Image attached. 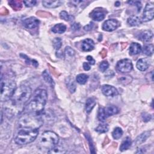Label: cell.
Returning a JSON list of instances; mask_svg holds the SVG:
<instances>
[{
	"instance_id": "1",
	"label": "cell",
	"mask_w": 154,
	"mask_h": 154,
	"mask_svg": "<svg viewBox=\"0 0 154 154\" xmlns=\"http://www.w3.org/2000/svg\"><path fill=\"white\" fill-rule=\"evenodd\" d=\"M47 100V93L44 89L35 91L33 100L24 108V112H30L40 115L44 111Z\"/></svg>"
},
{
	"instance_id": "2",
	"label": "cell",
	"mask_w": 154,
	"mask_h": 154,
	"mask_svg": "<svg viewBox=\"0 0 154 154\" xmlns=\"http://www.w3.org/2000/svg\"><path fill=\"white\" fill-rule=\"evenodd\" d=\"M43 124V120L42 119L40 115L24 112V114L21 116L19 119V125L21 128L39 129Z\"/></svg>"
},
{
	"instance_id": "3",
	"label": "cell",
	"mask_w": 154,
	"mask_h": 154,
	"mask_svg": "<svg viewBox=\"0 0 154 154\" xmlns=\"http://www.w3.org/2000/svg\"><path fill=\"white\" fill-rule=\"evenodd\" d=\"M31 95L32 89L30 87L21 86L16 89L11 100L14 105L22 107L29 100Z\"/></svg>"
},
{
	"instance_id": "4",
	"label": "cell",
	"mask_w": 154,
	"mask_h": 154,
	"mask_svg": "<svg viewBox=\"0 0 154 154\" xmlns=\"http://www.w3.org/2000/svg\"><path fill=\"white\" fill-rule=\"evenodd\" d=\"M59 142V137L57 134L52 131H46L40 136L38 145L41 149L50 150L57 146Z\"/></svg>"
},
{
	"instance_id": "5",
	"label": "cell",
	"mask_w": 154,
	"mask_h": 154,
	"mask_svg": "<svg viewBox=\"0 0 154 154\" xmlns=\"http://www.w3.org/2000/svg\"><path fill=\"white\" fill-rule=\"evenodd\" d=\"M39 134V129L23 128L18 133L15 142L19 145H25L33 142L37 138Z\"/></svg>"
},
{
	"instance_id": "6",
	"label": "cell",
	"mask_w": 154,
	"mask_h": 154,
	"mask_svg": "<svg viewBox=\"0 0 154 154\" xmlns=\"http://www.w3.org/2000/svg\"><path fill=\"white\" fill-rule=\"evenodd\" d=\"M16 85L15 81L9 78H1V101H7L11 99L14 92L16 90Z\"/></svg>"
},
{
	"instance_id": "7",
	"label": "cell",
	"mask_w": 154,
	"mask_h": 154,
	"mask_svg": "<svg viewBox=\"0 0 154 154\" xmlns=\"http://www.w3.org/2000/svg\"><path fill=\"white\" fill-rule=\"evenodd\" d=\"M133 63L129 59H123L118 62L116 65V69L119 72L125 74L130 72L133 69Z\"/></svg>"
},
{
	"instance_id": "8",
	"label": "cell",
	"mask_w": 154,
	"mask_h": 154,
	"mask_svg": "<svg viewBox=\"0 0 154 154\" xmlns=\"http://www.w3.org/2000/svg\"><path fill=\"white\" fill-rule=\"evenodd\" d=\"M154 6L152 3H148L143 11L142 20L143 22H148L153 19Z\"/></svg>"
},
{
	"instance_id": "9",
	"label": "cell",
	"mask_w": 154,
	"mask_h": 154,
	"mask_svg": "<svg viewBox=\"0 0 154 154\" xmlns=\"http://www.w3.org/2000/svg\"><path fill=\"white\" fill-rule=\"evenodd\" d=\"M119 25V22L116 19H108L102 25V29L107 32H113L116 30Z\"/></svg>"
},
{
	"instance_id": "10",
	"label": "cell",
	"mask_w": 154,
	"mask_h": 154,
	"mask_svg": "<svg viewBox=\"0 0 154 154\" xmlns=\"http://www.w3.org/2000/svg\"><path fill=\"white\" fill-rule=\"evenodd\" d=\"M40 21L35 17H30L25 19L23 22L24 26L28 29H34L39 25Z\"/></svg>"
},
{
	"instance_id": "11",
	"label": "cell",
	"mask_w": 154,
	"mask_h": 154,
	"mask_svg": "<svg viewBox=\"0 0 154 154\" xmlns=\"http://www.w3.org/2000/svg\"><path fill=\"white\" fill-rule=\"evenodd\" d=\"M90 17L96 21H101L105 17V12L100 8L95 9L90 14Z\"/></svg>"
},
{
	"instance_id": "12",
	"label": "cell",
	"mask_w": 154,
	"mask_h": 154,
	"mask_svg": "<svg viewBox=\"0 0 154 154\" xmlns=\"http://www.w3.org/2000/svg\"><path fill=\"white\" fill-rule=\"evenodd\" d=\"M102 93L106 96H116L118 95L117 90L113 86L110 85H104L102 88Z\"/></svg>"
},
{
	"instance_id": "13",
	"label": "cell",
	"mask_w": 154,
	"mask_h": 154,
	"mask_svg": "<svg viewBox=\"0 0 154 154\" xmlns=\"http://www.w3.org/2000/svg\"><path fill=\"white\" fill-rule=\"evenodd\" d=\"M119 109L117 107L114 105H109L105 108H103V112L105 118L116 115L119 113Z\"/></svg>"
},
{
	"instance_id": "14",
	"label": "cell",
	"mask_w": 154,
	"mask_h": 154,
	"mask_svg": "<svg viewBox=\"0 0 154 154\" xmlns=\"http://www.w3.org/2000/svg\"><path fill=\"white\" fill-rule=\"evenodd\" d=\"M81 47H82V49L84 51H86V52L91 51L95 48V43L93 40L90 39H86L83 40Z\"/></svg>"
},
{
	"instance_id": "15",
	"label": "cell",
	"mask_w": 154,
	"mask_h": 154,
	"mask_svg": "<svg viewBox=\"0 0 154 154\" xmlns=\"http://www.w3.org/2000/svg\"><path fill=\"white\" fill-rule=\"evenodd\" d=\"M149 63L146 59H142L138 60L137 63V67L140 71H145L148 69Z\"/></svg>"
},
{
	"instance_id": "16",
	"label": "cell",
	"mask_w": 154,
	"mask_h": 154,
	"mask_svg": "<svg viewBox=\"0 0 154 154\" xmlns=\"http://www.w3.org/2000/svg\"><path fill=\"white\" fill-rule=\"evenodd\" d=\"M142 47L138 43H133L130 47V54L131 55H134L138 54L142 52Z\"/></svg>"
},
{
	"instance_id": "17",
	"label": "cell",
	"mask_w": 154,
	"mask_h": 154,
	"mask_svg": "<svg viewBox=\"0 0 154 154\" xmlns=\"http://www.w3.org/2000/svg\"><path fill=\"white\" fill-rule=\"evenodd\" d=\"M153 37V33L150 30H145L140 33L139 36V40L143 42H149Z\"/></svg>"
},
{
	"instance_id": "18",
	"label": "cell",
	"mask_w": 154,
	"mask_h": 154,
	"mask_svg": "<svg viewBox=\"0 0 154 154\" xmlns=\"http://www.w3.org/2000/svg\"><path fill=\"white\" fill-rule=\"evenodd\" d=\"M150 131H146L144 132L143 133H142V134L140 135L135 140V143L137 145H140L142 143H143V142H145L146 140L148 139V138L150 136Z\"/></svg>"
},
{
	"instance_id": "19",
	"label": "cell",
	"mask_w": 154,
	"mask_h": 154,
	"mask_svg": "<svg viewBox=\"0 0 154 154\" xmlns=\"http://www.w3.org/2000/svg\"><path fill=\"white\" fill-rule=\"evenodd\" d=\"M63 3L61 1H43L42 4L44 6L47 8H56L62 5Z\"/></svg>"
},
{
	"instance_id": "20",
	"label": "cell",
	"mask_w": 154,
	"mask_h": 154,
	"mask_svg": "<svg viewBox=\"0 0 154 154\" xmlns=\"http://www.w3.org/2000/svg\"><path fill=\"white\" fill-rule=\"evenodd\" d=\"M66 30V26L63 24H56L52 29V32L54 33L62 34L65 32Z\"/></svg>"
},
{
	"instance_id": "21",
	"label": "cell",
	"mask_w": 154,
	"mask_h": 154,
	"mask_svg": "<svg viewBox=\"0 0 154 154\" xmlns=\"http://www.w3.org/2000/svg\"><path fill=\"white\" fill-rule=\"evenodd\" d=\"M96 105V100L94 97H90L86 103V111L87 113H90Z\"/></svg>"
},
{
	"instance_id": "22",
	"label": "cell",
	"mask_w": 154,
	"mask_h": 154,
	"mask_svg": "<svg viewBox=\"0 0 154 154\" xmlns=\"http://www.w3.org/2000/svg\"><path fill=\"white\" fill-rule=\"evenodd\" d=\"M128 24L130 26H138L142 23V20L140 18L137 16H131L128 19Z\"/></svg>"
},
{
	"instance_id": "23",
	"label": "cell",
	"mask_w": 154,
	"mask_h": 154,
	"mask_svg": "<svg viewBox=\"0 0 154 154\" xmlns=\"http://www.w3.org/2000/svg\"><path fill=\"white\" fill-rule=\"evenodd\" d=\"M132 141L130 137H127L122 142L120 146V150L121 151H124L127 150L130 148V147L131 146Z\"/></svg>"
},
{
	"instance_id": "24",
	"label": "cell",
	"mask_w": 154,
	"mask_h": 154,
	"mask_svg": "<svg viewBox=\"0 0 154 154\" xmlns=\"http://www.w3.org/2000/svg\"><path fill=\"white\" fill-rule=\"evenodd\" d=\"M109 129V127H108V125L107 123H102V124H100L98 125V127H96V128L95 129V131L100 134L102 133H105L108 131Z\"/></svg>"
},
{
	"instance_id": "25",
	"label": "cell",
	"mask_w": 154,
	"mask_h": 154,
	"mask_svg": "<svg viewBox=\"0 0 154 154\" xmlns=\"http://www.w3.org/2000/svg\"><path fill=\"white\" fill-rule=\"evenodd\" d=\"M88 78H89L88 75L85 74H81L77 75L76 78V80L77 82L79 83L80 85H85V84H86V82L87 81Z\"/></svg>"
},
{
	"instance_id": "26",
	"label": "cell",
	"mask_w": 154,
	"mask_h": 154,
	"mask_svg": "<svg viewBox=\"0 0 154 154\" xmlns=\"http://www.w3.org/2000/svg\"><path fill=\"white\" fill-rule=\"evenodd\" d=\"M133 81V78H131V76L129 75H127V76H123L121 77L119 79V81L120 84L123 85H129L130 83L131 82V81Z\"/></svg>"
},
{
	"instance_id": "27",
	"label": "cell",
	"mask_w": 154,
	"mask_h": 154,
	"mask_svg": "<svg viewBox=\"0 0 154 154\" xmlns=\"http://www.w3.org/2000/svg\"><path fill=\"white\" fill-rule=\"evenodd\" d=\"M9 4L15 10H20L22 7L21 1H11L9 2Z\"/></svg>"
},
{
	"instance_id": "28",
	"label": "cell",
	"mask_w": 154,
	"mask_h": 154,
	"mask_svg": "<svg viewBox=\"0 0 154 154\" xmlns=\"http://www.w3.org/2000/svg\"><path fill=\"white\" fill-rule=\"evenodd\" d=\"M143 52L148 56H151L153 53V45L152 44H148L145 45Z\"/></svg>"
},
{
	"instance_id": "29",
	"label": "cell",
	"mask_w": 154,
	"mask_h": 154,
	"mask_svg": "<svg viewBox=\"0 0 154 154\" xmlns=\"http://www.w3.org/2000/svg\"><path fill=\"white\" fill-rule=\"evenodd\" d=\"M42 76H43V78H44V80L47 83H48L49 85H51L52 86L54 85V81H53L52 77L50 76V75L48 73V72L47 71H45L44 72H43Z\"/></svg>"
},
{
	"instance_id": "30",
	"label": "cell",
	"mask_w": 154,
	"mask_h": 154,
	"mask_svg": "<svg viewBox=\"0 0 154 154\" xmlns=\"http://www.w3.org/2000/svg\"><path fill=\"white\" fill-rule=\"evenodd\" d=\"M123 135V131L120 128H116L113 132L112 133V135H113V137L116 139V140H118L119 138H120L122 137Z\"/></svg>"
},
{
	"instance_id": "31",
	"label": "cell",
	"mask_w": 154,
	"mask_h": 154,
	"mask_svg": "<svg viewBox=\"0 0 154 154\" xmlns=\"http://www.w3.org/2000/svg\"><path fill=\"white\" fill-rule=\"evenodd\" d=\"M60 16L61 19H63L66 21H72L74 19V17L72 16L69 15V14L67 13V12L66 11H61V13H60Z\"/></svg>"
},
{
	"instance_id": "32",
	"label": "cell",
	"mask_w": 154,
	"mask_h": 154,
	"mask_svg": "<svg viewBox=\"0 0 154 154\" xmlns=\"http://www.w3.org/2000/svg\"><path fill=\"white\" fill-rule=\"evenodd\" d=\"M62 45V42L60 38L57 37L53 40V47L56 50H59Z\"/></svg>"
},
{
	"instance_id": "33",
	"label": "cell",
	"mask_w": 154,
	"mask_h": 154,
	"mask_svg": "<svg viewBox=\"0 0 154 154\" xmlns=\"http://www.w3.org/2000/svg\"><path fill=\"white\" fill-rule=\"evenodd\" d=\"M109 66V64L108 63V62L107 61H103L102 62H101V63L100 64V66H99V68H100V70L102 72H104L106 70L108 69Z\"/></svg>"
},
{
	"instance_id": "34",
	"label": "cell",
	"mask_w": 154,
	"mask_h": 154,
	"mask_svg": "<svg viewBox=\"0 0 154 154\" xmlns=\"http://www.w3.org/2000/svg\"><path fill=\"white\" fill-rule=\"evenodd\" d=\"M97 118H98L99 120L102 121V122H104L106 119V118L104 116V112H103V108H102V107H100L99 109L98 114H97Z\"/></svg>"
},
{
	"instance_id": "35",
	"label": "cell",
	"mask_w": 154,
	"mask_h": 154,
	"mask_svg": "<svg viewBox=\"0 0 154 154\" xmlns=\"http://www.w3.org/2000/svg\"><path fill=\"white\" fill-rule=\"evenodd\" d=\"M128 3H129L130 4L135 6L137 7V8L138 12L140 11L141 9H142V5L141 2L138 1H129Z\"/></svg>"
},
{
	"instance_id": "36",
	"label": "cell",
	"mask_w": 154,
	"mask_h": 154,
	"mask_svg": "<svg viewBox=\"0 0 154 154\" xmlns=\"http://www.w3.org/2000/svg\"><path fill=\"white\" fill-rule=\"evenodd\" d=\"M65 54L69 57H72L75 55V51L69 47H67L65 49Z\"/></svg>"
},
{
	"instance_id": "37",
	"label": "cell",
	"mask_w": 154,
	"mask_h": 154,
	"mask_svg": "<svg viewBox=\"0 0 154 154\" xmlns=\"http://www.w3.org/2000/svg\"><path fill=\"white\" fill-rule=\"evenodd\" d=\"M48 152V153H63L64 152H63V149H62L59 147H57V146H56L55 147H54V148L49 150Z\"/></svg>"
},
{
	"instance_id": "38",
	"label": "cell",
	"mask_w": 154,
	"mask_h": 154,
	"mask_svg": "<svg viewBox=\"0 0 154 154\" xmlns=\"http://www.w3.org/2000/svg\"><path fill=\"white\" fill-rule=\"evenodd\" d=\"M67 87L69 89V90L71 91L72 93H74L75 91V89H76V87H75V84L74 82V81H71V82L69 83V85H67Z\"/></svg>"
},
{
	"instance_id": "39",
	"label": "cell",
	"mask_w": 154,
	"mask_h": 154,
	"mask_svg": "<svg viewBox=\"0 0 154 154\" xmlns=\"http://www.w3.org/2000/svg\"><path fill=\"white\" fill-rule=\"evenodd\" d=\"M23 3L27 7H33L36 5L37 1H24Z\"/></svg>"
},
{
	"instance_id": "40",
	"label": "cell",
	"mask_w": 154,
	"mask_h": 154,
	"mask_svg": "<svg viewBox=\"0 0 154 154\" xmlns=\"http://www.w3.org/2000/svg\"><path fill=\"white\" fill-rule=\"evenodd\" d=\"M142 117L145 122H148V121L150 120V119H151V116L146 113H145L142 115Z\"/></svg>"
},
{
	"instance_id": "41",
	"label": "cell",
	"mask_w": 154,
	"mask_h": 154,
	"mask_svg": "<svg viewBox=\"0 0 154 154\" xmlns=\"http://www.w3.org/2000/svg\"><path fill=\"white\" fill-rule=\"evenodd\" d=\"M93 26V24L92 22H90L89 24L87 25L86 26L84 27V29H85L86 31H90L92 29Z\"/></svg>"
},
{
	"instance_id": "42",
	"label": "cell",
	"mask_w": 154,
	"mask_h": 154,
	"mask_svg": "<svg viewBox=\"0 0 154 154\" xmlns=\"http://www.w3.org/2000/svg\"><path fill=\"white\" fill-rule=\"evenodd\" d=\"M86 59H87V60L90 63V64H92V65L95 64V60L93 59V58L92 57V56H90V55L87 56V57H86Z\"/></svg>"
},
{
	"instance_id": "43",
	"label": "cell",
	"mask_w": 154,
	"mask_h": 154,
	"mask_svg": "<svg viewBox=\"0 0 154 154\" xmlns=\"http://www.w3.org/2000/svg\"><path fill=\"white\" fill-rule=\"evenodd\" d=\"M72 29L73 30H78L80 29V24L75 23L72 25Z\"/></svg>"
},
{
	"instance_id": "44",
	"label": "cell",
	"mask_w": 154,
	"mask_h": 154,
	"mask_svg": "<svg viewBox=\"0 0 154 154\" xmlns=\"http://www.w3.org/2000/svg\"><path fill=\"white\" fill-rule=\"evenodd\" d=\"M83 67H84V69L85 70V71H89V70L90 69V64L88 63H83Z\"/></svg>"
},
{
	"instance_id": "45",
	"label": "cell",
	"mask_w": 154,
	"mask_h": 154,
	"mask_svg": "<svg viewBox=\"0 0 154 154\" xmlns=\"http://www.w3.org/2000/svg\"><path fill=\"white\" fill-rule=\"evenodd\" d=\"M101 56L103 58H104L105 56L107 55V50L105 49H103L102 51L101 52Z\"/></svg>"
},
{
	"instance_id": "46",
	"label": "cell",
	"mask_w": 154,
	"mask_h": 154,
	"mask_svg": "<svg viewBox=\"0 0 154 154\" xmlns=\"http://www.w3.org/2000/svg\"><path fill=\"white\" fill-rule=\"evenodd\" d=\"M120 5V2H119V1H117V2L115 3V6H117V7L119 6Z\"/></svg>"
}]
</instances>
